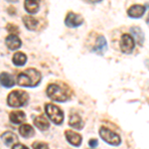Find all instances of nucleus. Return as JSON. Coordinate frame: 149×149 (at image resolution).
<instances>
[{"instance_id": "9d476101", "label": "nucleus", "mask_w": 149, "mask_h": 149, "mask_svg": "<svg viewBox=\"0 0 149 149\" xmlns=\"http://www.w3.org/2000/svg\"><path fill=\"white\" fill-rule=\"evenodd\" d=\"M65 135L69 143H71L74 146H80L81 143V136L79 133L73 130H67L65 132Z\"/></svg>"}, {"instance_id": "4be33fe9", "label": "nucleus", "mask_w": 149, "mask_h": 149, "mask_svg": "<svg viewBox=\"0 0 149 149\" xmlns=\"http://www.w3.org/2000/svg\"><path fill=\"white\" fill-rule=\"evenodd\" d=\"M33 149H49V145L45 142H41V141H35L32 144Z\"/></svg>"}, {"instance_id": "393cba45", "label": "nucleus", "mask_w": 149, "mask_h": 149, "mask_svg": "<svg viewBox=\"0 0 149 149\" xmlns=\"http://www.w3.org/2000/svg\"><path fill=\"white\" fill-rule=\"evenodd\" d=\"M12 149H29L27 146L23 145V144H19V143H16L13 145V148Z\"/></svg>"}, {"instance_id": "ddd939ff", "label": "nucleus", "mask_w": 149, "mask_h": 149, "mask_svg": "<svg viewBox=\"0 0 149 149\" xmlns=\"http://www.w3.org/2000/svg\"><path fill=\"white\" fill-rule=\"evenodd\" d=\"M41 0H25L24 2V8L30 14L37 13L40 8Z\"/></svg>"}, {"instance_id": "f8f14e48", "label": "nucleus", "mask_w": 149, "mask_h": 149, "mask_svg": "<svg viewBox=\"0 0 149 149\" xmlns=\"http://www.w3.org/2000/svg\"><path fill=\"white\" fill-rule=\"evenodd\" d=\"M0 85L4 88H12L15 85V79L12 74L8 73H1L0 74Z\"/></svg>"}, {"instance_id": "b1692460", "label": "nucleus", "mask_w": 149, "mask_h": 149, "mask_svg": "<svg viewBox=\"0 0 149 149\" xmlns=\"http://www.w3.org/2000/svg\"><path fill=\"white\" fill-rule=\"evenodd\" d=\"M88 145H90L92 148L97 147V146L98 145V141H97V139H91V140L88 141Z\"/></svg>"}, {"instance_id": "a878e982", "label": "nucleus", "mask_w": 149, "mask_h": 149, "mask_svg": "<svg viewBox=\"0 0 149 149\" xmlns=\"http://www.w3.org/2000/svg\"><path fill=\"white\" fill-rule=\"evenodd\" d=\"M86 1L90 2V3H97V2H100V1H102V0H86Z\"/></svg>"}, {"instance_id": "f3484780", "label": "nucleus", "mask_w": 149, "mask_h": 149, "mask_svg": "<svg viewBox=\"0 0 149 149\" xmlns=\"http://www.w3.org/2000/svg\"><path fill=\"white\" fill-rule=\"evenodd\" d=\"M23 23L25 25V27L28 29V30L34 31L37 29L38 26V20L34 17L30 15H26L23 17Z\"/></svg>"}, {"instance_id": "5701e85b", "label": "nucleus", "mask_w": 149, "mask_h": 149, "mask_svg": "<svg viewBox=\"0 0 149 149\" xmlns=\"http://www.w3.org/2000/svg\"><path fill=\"white\" fill-rule=\"evenodd\" d=\"M6 29L7 31H8L10 34H15L17 35L19 33V29L16 25H14V24H8V25L6 26Z\"/></svg>"}, {"instance_id": "dca6fc26", "label": "nucleus", "mask_w": 149, "mask_h": 149, "mask_svg": "<svg viewBox=\"0 0 149 149\" xmlns=\"http://www.w3.org/2000/svg\"><path fill=\"white\" fill-rule=\"evenodd\" d=\"M34 124L36 125V127H38V128L42 131L47 130V129L50 127L49 121H48V119L44 116V115H40V116L36 117L34 119Z\"/></svg>"}, {"instance_id": "6ab92c4d", "label": "nucleus", "mask_w": 149, "mask_h": 149, "mask_svg": "<svg viewBox=\"0 0 149 149\" xmlns=\"http://www.w3.org/2000/svg\"><path fill=\"white\" fill-rule=\"evenodd\" d=\"M12 62H13V64L15 65V66L22 67L26 64V62H27V56H26L24 53L17 52L14 54L13 58H12Z\"/></svg>"}, {"instance_id": "6e6552de", "label": "nucleus", "mask_w": 149, "mask_h": 149, "mask_svg": "<svg viewBox=\"0 0 149 149\" xmlns=\"http://www.w3.org/2000/svg\"><path fill=\"white\" fill-rule=\"evenodd\" d=\"M5 44L11 51H16L22 46V41L15 34H9L5 39Z\"/></svg>"}, {"instance_id": "aec40b11", "label": "nucleus", "mask_w": 149, "mask_h": 149, "mask_svg": "<svg viewBox=\"0 0 149 149\" xmlns=\"http://www.w3.org/2000/svg\"><path fill=\"white\" fill-rule=\"evenodd\" d=\"M69 124L71 125L73 128L76 129H81L84 127V122L81 120V116L78 114H72L70 117Z\"/></svg>"}, {"instance_id": "7ed1b4c3", "label": "nucleus", "mask_w": 149, "mask_h": 149, "mask_svg": "<svg viewBox=\"0 0 149 149\" xmlns=\"http://www.w3.org/2000/svg\"><path fill=\"white\" fill-rule=\"evenodd\" d=\"M29 95L23 91H13L8 95L7 97V104L10 107H24L28 102Z\"/></svg>"}, {"instance_id": "f257e3e1", "label": "nucleus", "mask_w": 149, "mask_h": 149, "mask_svg": "<svg viewBox=\"0 0 149 149\" xmlns=\"http://www.w3.org/2000/svg\"><path fill=\"white\" fill-rule=\"evenodd\" d=\"M47 95L55 102H64L71 97V90L65 84H51L47 88Z\"/></svg>"}, {"instance_id": "423d86ee", "label": "nucleus", "mask_w": 149, "mask_h": 149, "mask_svg": "<svg viewBox=\"0 0 149 149\" xmlns=\"http://www.w3.org/2000/svg\"><path fill=\"white\" fill-rule=\"evenodd\" d=\"M135 44H134V39L131 35L129 34H124L122 35L120 39V49L121 51L125 54H130L133 51Z\"/></svg>"}, {"instance_id": "a211bd4d", "label": "nucleus", "mask_w": 149, "mask_h": 149, "mask_svg": "<svg viewBox=\"0 0 149 149\" xmlns=\"http://www.w3.org/2000/svg\"><path fill=\"white\" fill-rule=\"evenodd\" d=\"M19 133L20 135L22 136L24 138H29V137H32L34 136L35 134V130L31 125L29 124H22L19 128Z\"/></svg>"}, {"instance_id": "9b49d317", "label": "nucleus", "mask_w": 149, "mask_h": 149, "mask_svg": "<svg viewBox=\"0 0 149 149\" xmlns=\"http://www.w3.org/2000/svg\"><path fill=\"white\" fill-rule=\"evenodd\" d=\"M144 13H145V6L138 5V4L131 6L127 11L128 16L131 18H140L142 17Z\"/></svg>"}, {"instance_id": "bb28decb", "label": "nucleus", "mask_w": 149, "mask_h": 149, "mask_svg": "<svg viewBox=\"0 0 149 149\" xmlns=\"http://www.w3.org/2000/svg\"><path fill=\"white\" fill-rule=\"evenodd\" d=\"M7 2H9V3H16V2H18L19 0H6Z\"/></svg>"}, {"instance_id": "1a4fd4ad", "label": "nucleus", "mask_w": 149, "mask_h": 149, "mask_svg": "<svg viewBox=\"0 0 149 149\" xmlns=\"http://www.w3.org/2000/svg\"><path fill=\"white\" fill-rule=\"evenodd\" d=\"M107 49V40L103 36H98L97 41H95V47H93V52L97 53L98 55H102L104 54L105 51Z\"/></svg>"}, {"instance_id": "4468645a", "label": "nucleus", "mask_w": 149, "mask_h": 149, "mask_svg": "<svg viewBox=\"0 0 149 149\" xmlns=\"http://www.w3.org/2000/svg\"><path fill=\"white\" fill-rule=\"evenodd\" d=\"M1 139L6 146H13L14 144L18 143V137L13 132L6 131L1 135Z\"/></svg>"}, {"instance_id": "39448f33", "label": "nucleus", "mask_w": 149, "mask_h": 149, "mask_svg": "<svg viewBox=\"0 0 149 149\" xmlns=\"http://www.w3.org/2000/svg\"><path fill=\"white\" fill-rule=\"evenodd\" d=\"M100 135L105 142L110 144V145L117 146L121 142L120 137H119L118 134L114 133L113 131L109 130L107 127H102V128L100 129Z\"/></svg>"}, {"instance_id": "0eeeda50", "label": "nucleus", "mask_w": 149, "mask_h": 149, "mask_svg": "<svg viewBox=\"0 0 149 149\" xmlns=\"http://www.w3.org/2000/svg\"><path fill=\"white\" fill-rule=\"evenodd\" d=\"M84 23V19L81 15L76 14L74 12H69L65 19V24L70 28H76L81 26Z\"/></svg>"}, {"instance_id": "2eb2a0df", "label": "nucleus", "mask_w": 149, "mask_h": 149, "mask_svg": "<svg viewBox=\"0 0 149 149\" xmlns=\"http://www.w3.org/2000/svg\"><path fill=\"white\" fill-rule=\"evenodd\" d=\"M26 118V114L24 111L21 110H16V111H12L9 114V119L12 123L14 124H20L25 120Z\"/></svg>"}, {"instance_id": "412c9836", "label": "nucleus", "mask_w": 149, "mask_h": 149, "mask_svg": "<svg viewBox=\"0 0 149 149\" xmlns=\"http://www.w3.org/2000/svg\"><path fill=\"white\" fill-rule=\"evenodd\" d=\"M132 35H133V38L135 39L136 41H137V43L139 45H143L144 43V33L143 31L141 30L139 27H132L130 29Z\"/></svg>"}, {"instance_id": "20e7f679", "label": "nucleus", "mask_w": 149, "mask_h": 149, "mask_svg": "<svg viewBox=\"0 0 149 149\" xmlns=\"http://www.w3.org/2000/svg\"><path fill=\"white\" fill-rule=\"evenodd\" d=\"M46 113L49 116V118L54 122L55 124H61L64 120V113L57 105H54L53 103H47L45 105Z\"/></svg>"}, {"instance_id": "f03ea898", "label": "nucleus", "mask_w": 149, "mask_h": 149, "mask_svg": "<svg viewBox=\"0 0 149 149\" xmlns=\"http://www.w3.org/2000/svg\"><path fill=\"white\" fill-rule=\"evenodd\" d=\"M41 74L35 69H27L17 77V84L25 88H34L38 86L41 81Z\"/></svg>"}]
</instances>
